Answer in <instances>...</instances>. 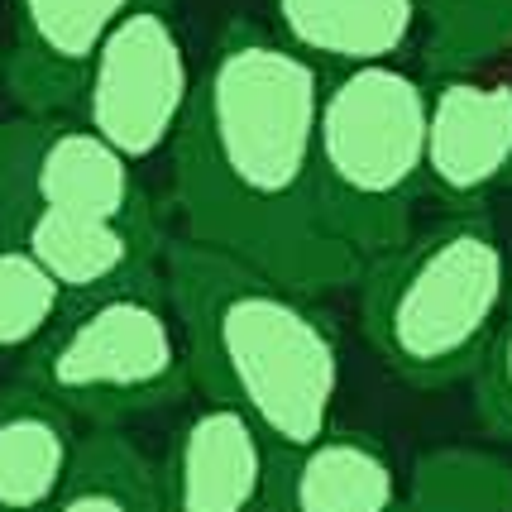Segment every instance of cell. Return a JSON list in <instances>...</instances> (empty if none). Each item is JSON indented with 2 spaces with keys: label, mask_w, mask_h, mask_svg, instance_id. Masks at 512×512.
Returning a JSON list of instances; mask_svg holds the SVG:
<instances>
[{
  "label": "cell",
  "mask_w": 512,
  "mask_h": 512,
  "mask_svg": "<svg viewBox=\"0 0 512 512\" xmlns=\"http://www.w3.org/2000/svg\"><path fill=\"white\" fill-rule=\"evenodd\" d=\"M321 67L273 29L230 20L192 77L173 139L182 240L221 249L297 292L355 283L359 264L326 225L316 192Z\"/></svg>",
  "instance_id": "6da1fadb"
},
{
  "label": "cell",
  "mask_w": 512,
  "mask_h": 512,
  "mask_svg": "<svg viewBox=\"0 0 512 512\" xmlns=\"http://www.w3.org/2000/svg\"><path fill=\"white\" fill-rule=\"evenodd\" d=\"M158 278L173 302L192 388L235 407L273 450L335 426L345 359L307 292L197 240H168Z\"/></svg>",
  "instance_id": "7a4b0ae2"
},
{
  "label": "cell",
  "mask_w": 512,
  "mask_h": 512,
  "mask_svg": "<svg viewBox=\"0 0 512 512\" xmlns=\"http://www.w3.org/2000/svg\"><path fill=\"white\" fill-rule=\"evenodd\" d=\"M374 355L417 388L469 379L512 302V259L484 211H450L359 268Z\"/></svg>",
  "instance_id": "3957f363"
},
{
  "label": "cell",
  "mask_w": 512,
  "mask_h": 512,
  "mask_svg": "<svg viewBox=\"0 0 512 512\" xmlns=\"http://www.w3.org/2000/svg\"><path fill=\"white\" fill-rule=\"evenodd\" d=\"M316 192L359 268L417 230L426 192V82L417 72L364 63L321 77Z\"/></svg>",
  "instance_id": "277c9868"
},
{
  "label": "cell",
  "mask_w": 512,
  "mask_h": 512,
  "mask_svg": "<svg viewBox=\"0 0 512 512\" xmlns=\"http://www.w3.org/2000/svg\"><path fill=\"white\" fill-rule=\"evenodd\" d=\"M20 383L91 426H120L182 402L192 393V369L163 278L67 302L20 359Z\"/></svg>",
  "instance_id": "5b68a950"
},
{
  "label": "cell",
  "mask_w": 512,
  "mask_h": 512,
  "mask_svg": "<svg viewBox=\"0 0 512 512\" xmlns=\"http://www.w3.org/2000/svg\"><path fill=\"white\" fill-rule=\"evenodd\" d=\"M192 63L168 5H139L101 39L72 115L134 168L168 154L192 96Z\"/></svg>",
  "instance_id": "8992f818"
},
{
  "label": "cell",
  "mask_w": 512,
  "mask_h": 512,
  "mask_svg": "<svg viewBox=\"0 0 512 512\" xmlns=\"http://www.w3.org/2000/svg\"><path fill=\"white\" fill-rule=\"evenodd\" d=\"M15 211L158 221L139 168L72 111L0 120V216Z\"/></svg>",
  "instance_id": "52a82bcc"
},
{
  "label": "cell",
  "mask_w": 512,
  "mask_h": 512,
  "mask_svg": "<svg viewBox=\"0 0 512 512\" xmlns=\"http://www.w3.org/2000/svg\"><path fill=\"white\" fill-rule=\"evenodd\" d=\"M512 182V72L455 67L426 82V192L479 211Z\"/></svg>",
  "instance_id": "ba28073f"
},
{
  "label": "cell",
  "mask_w": 512,
  "mask_h": 512,
  "mask_svg": "<svg viewBox=\"0 0 512 512\" xmlns=\"http://www.w3.org/2000/svg\"><path fill=\"white\" fill-rule=\"evenodd\" d=\"M0 245H15L20 254H29L67 302H82L96 292L158 278V259H163L168 240H163L158 221L15 211V216H0Z\"/></svg>",
  "instance_id": "9c48e42d"
},
{
  "label": "cell",
  "mask_w": 512,
  "mask_h": 512,
  "mask_svg": "<svg viewBox=\"0 0 512 512\" xmlns=\"http://www.w3.org/2000/svg\"><path fill=\"white\" fill-rule=\"evenodd\" d=\"M139 5L168 0H10V53H0V72L20 111H72L101 39Z\"/></svg>",
  "instance_id": "30bf717a"
},
{
  "label": "cell",
  "mask_w": 512,
  "mask_h": 512,
  "mask_svg": "<svg viewBox=\"0 0 512 512\" xmlns=\"http://www.w3.org/2000/svg\"><path fill=\"white\" fill-rule=\"evenodd\" d=\"M273 446L249 417L221 402H201L173 431L158 465L163 512H268Z\"/></svg>",
  "instance_id": "8fae6325"
},
{
  "label": "cell",
  "mask_w": 512,
  "mask_h": 512,
  "mask_svg": "<svg viewBox=\"0 0 512 512\" xmlns=\"http://www.w3.org/2000/svg\"><path fill=\"white\" fill-rule=\"evenodd\" d=\"M402 479L379 436L321 431L297 450H273L268 512H398Z\"/></svg>",
  "instance_id": "7c38bea8"
},
{
  "label": "cell",
  "mask_w": 512,
  "mask_h": 512,
  "mask_svg": "<svg viewBox=\"0 0 512 512\" xmlns=\"http://www.w3.org/2000/svg\"><path fill=\"white\" fill-rule=\"evenodd\" d=\"M426 0H268V29L321 72L398 63L422 29Z\"/></svg>",
  "instance_id": "4fadbf2b"
},
{
  "label": "cell",
  "mask_w": 512,
  "mask_h": 512,
  "mask_svg": "<svg viewBox=\"0 0 512 512\" xmlns=\"http://www.w3.org/2000/svg\"><path fill=\"white\" fill-rule=\"evenodd\" d=\"M77 422L29 383L0 388V512H44L63 489Z\"/></svg>",
  "instance_id": "5bb4252c"
},
{
  "label": "cell",
  "mask_w": 512,
  "mask_h": 512,
  "mask_svg": "<svg viewBox=\"0 0 512 512\" xmlns=\"http://www.w3.org/2000/svg\"><path fill=\"white\" fill-rule=\"evenodd\" d=\"M44 512H163L158 465L120 426H91Z\"/></svg>",
  "instance_id": "9a60e30c"
},
{
  "label": "cell",
  "mask_w": 512,
  "mask_h": 512,
  "mask_svg": "<svg viewBox=\"0 0 512 512\" xmlns=\"http://www.w3.org/2000/svg\"><path fill=\"white\" fill-rule=\"evenodd\" d=\"M398 512H512V474L489 455L441 450L422 460L417 489Z\"/></svg>",
  "instance_id": "2e32d148"
},
{
  "label": "cell",
  "mask_w": 512,
  "mask_h": 512,
  "mask_svg": "<svg viewBox=\"0 0 512 512\" xmlns=\"http://www.w3.org/2000/svg\"><path fill=\"white\" fill-rule=\"evenodd\" d=\"M67 297L48 283L39 264L15 245H0V359H24L48 326L63 316Z\"/></svg>",
  "instance_id": "e0dca14e"
},
{
  "label": "cell",
  "mask_w": 512,
  "mask_h": 512,
  "mask_svg": "<svg viewBox=\"0 0 512 512\" xmlns=\"http://www.w3.org/2000/svg\"><path fill=\"white\" fill-rule=\"evenodd\" d=\"M469 379L479 383V417H484V426L493 436L512 441V302L498 335L489 340V350H484L479 369Z\"/></svg>",
  "instance_id": "ac0fdd59"
}]
</instances>
